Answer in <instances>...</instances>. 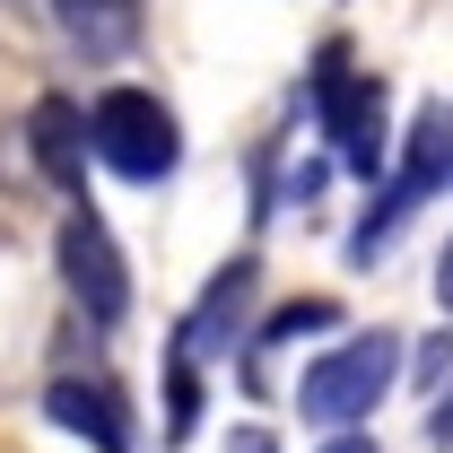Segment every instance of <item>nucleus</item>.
I'll return each instance as SVG.
<instances>
[{"label": "nucleus", "instance_id": "obj_7", "mask_svg": "<svg viewBox=\"0 0 453 453\" xmlns=\"http://www.w3.org/2000/svg\"><path fill=\"white\" fill-rule=\"evenodd\" d=\"M44 418H53L61 436H88L96 453H131V401L113 393L105 375H53L44 384Z\"/></svg>", "mask_w": 453, "mask_h": 453}, {"label": "nucleus", "instance_id": "obj_15", "mask_svg": "<svg viewBox=\"0 0 453 453\" xmlns=\"http://www.w3.org/2000/svg\"><path fill=\"white\" fill-rule=\"evenodd\" d=\"M427 436H436V445H453V393L436 401V410H427Z\"/></svg>", "mask_w": 453, "mask_h": 453}, {"label": "nucleus", "instance_id": "obj_8", "mask_svg": "<svg viewBox=\"0 0 453 453\" xmlns=\"http://www.w3.org/2000/svg\"><path fill=\"white\" fill-rule=\"evenodd\" d=\"M27 149H35V166L53 174L61 192H88V105H70V96H35L27 113Z\"/></svg>", "mask_w": 453, "mask_h": 453}, {"label": "nucleus", "instance_id": "obj_9", "mask_svg": "<svg viewBox=\"0 0 453 453\" xmlns=\"http://www.w3.org/2000/svg\"><path fill=\"white\" fill-rule=\"evenodd\" d=\"M53 18L70 27V44H88V53H122L131 27H140V0H53Z\"/></svg>", "mask_w": 453, "mask_h": 453}, {"label": "nucleus", "instance_id": "obj_16", "mask_svg": "<svg viewBox=\"0 0 453 453\" xmlns=\"http://www.w3.org/2000/svg\"><path fill=\"white\" fill-rule=\"evenodd\" d=\"M323 453H375V436H357V427H332V445Z\"/></svg>", "mask_w": 453, "mask_h": 453}, {"label": "nucleus", "instance_id": "obj_4", "mask_svg": "<svg viewBox=\"0 0 453 453\" xmlns=\"http://www.w3.org/2000/svg\"><path fill=\"white\" fill-rule=\"evenodd\" d=\"M445 183H453V113L427 105L418 122H410V149H401V166L384 174L375 210H366V219H357V235H349V262H375L401 226L418 219V201H427V192H445Z\"/></svg>", "mask_w": 453, "mask_h": 453}, {"label": "nucleus", "instance_id": "obj_13", "mask_svg": "<svg viewBox=\"0 0 453 453\" xmlns=\"http://www.w3.org/2000/svg\"><path fill=\"white\" fill-rule=\"evenodd\" d=\"M436 305L453 314V235H445V253H436Z\"/></svg>", "mask_w": 453, "mask_h": 453}, {"label": "nucleus", "instance_id": "obj_14", "mask_svg": "<svg viewBox=\"0 0 453 453\" xmlns=\"http://www.w3.org/2000/svg\"><path fill=\"white\" fill-rule=\"evenodd\" d=\"M226 453H280V445H271L262 427H235V436H226Z\"/></svg>", "mask_w": 453, "mask_h": 453}, {"label": "nucleus", "instance_id": "obj_3", "mask_svg": "<svg viewBox=\"0 0 453 453\" xmlns=\"http://www.w3.org/2000/svg\"><path fill=\"white\" fill-rule=\"evenodd\" d=\"M88 149H96V166L122 174V183H166L183 166V131H174V113L149 96V88H105L96 105H88Z\"/></svg>", "mask_w": 453, "mask_h": 453}, {"label": "nucleus", "instance_id": "obj_10", "mask_svg": "<svg viewBox=\"0 0 453 453\" xmlns=\"http://www.w3.org/2000/svg\"><path fill=\"white\" fill-rule=\"evenodd\" d=\"M332 323H340L332 296H305V305H280V314L244 340V349H253V357H271V349H288V340H305V332H332Z\"/></svg>", "mask_w": 453, "mask_h": 453}, {"label": "nucleus", "instance_id": "obj_12", "mask_svg": "<svg viewBox=\"0 0 453 453\" xmlns=\"http://www.w3.org/2000/svg\"><path fill=\"white\" fill-rule=\"evenodd\" d=\"M445 375H453V332H436V340H427V349H418V384L436 393Z\"/></svg>", "mask_w": 453, "mask_h": 453}, {"label": "nucleus", "instance_id": "obj_2", "mask_svg": "<svg viewBox=\"0 0 453 453\" xmlns=\"http://www.w3.org/2000/svg\"><path fill=\"white\" fill-rule=\"evenodd\" d=\"M393 384H401V340L393 332H357V340L323 349V357L296 375V418H314V427H357Z\"/></svg>", "mask_w": 453, "mask_h": 453}, {"label": "nucleus", "instance_id": "obj_5", "mask_svg": "<svg viewBox=\"0 0 453 453\" xmlns=\"http://www.w3.org/2000/svg\"><path fill=\"white\" fill-rule=\"evenodd\" d=\"M53 262H61L70 305H79L96 332H113V323L131 314V271H122V244H113V226L96 219V210H70V219H61Z\"/></svg>", "mask_w": 453, "mask_h": 453}, {"label": "nucleus", "instance_id": "obj_11", "mask_svg": "<svg viewBox=\"0 0 453 453\" xmlns=\"http://www.w3.org/2000/svg\"><path fill=\"white\" fill-rule=\"evenodd\" d=\"M192 427H201V366L166 357V445H192Z\"/></svg>", "mask_w": 453, "mask_h": 453}, {"label": "nucleus", "instance_id": "obj_6", "mask_svg": "<svg viewBox=\"0 0 453 453\" xmlns=\"http://www.w3.org/2000/svg\"><path fill=\"white\" fill-rule=\"evenodd\" d=\"M253 288H262V262L253 253H235L219 280L201 288V305L174 323V357H226V349H244V314H253Z\"/></svg>", "mask_w": 453, "mask_h": 453}, {"label": "nucleus", "instance_id": "obj_1", "mask_svg": "<svg viewBox=\"0 0 453 453\" xmlns=\"http://www.w3.org/2000/svg\"><path fill=\"white\" fill-rule=\"evenodd\" d=\"M305 105H314V122H323V140H332L340 166L357 174V183H384V166H393L384 79H366L340 44H323V53H314V88H305Z\"/></svg>", "mask_w": 453, "mask_h": 453}]
</instances>
